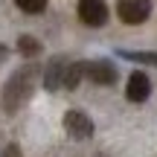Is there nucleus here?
Masks as SVG:
<instances>
[{"mask_svg": "<svg viewBox=\"0 0 157 157\" xmlns=\"http://www.w3.org/2000/svg\"><path fill=\"white\" fill-rule=\"evenodd\" d=\"M35 84H38V64H32V58H29V64H23L17 73H12L9 82H6V87H3L6 113H15L21 105H26L29 96L35 93Z\"/></svg>", "mask_w": 157, "mask_h": 157, "instance_id": "nucleus-1", "label": "nucleus"}, {"mask_svg": "<svg viewBox=\"0 0 157 157\" xmlns=\"http://www.w3.org/2000/svg\"><path fill=\"white\" fill-rule=\"evenodd\" d=\"M82 76L99 87H111V84H117L119 73L113 67V61H108V58H90V61H82Z\"/></svg>", "mask_w": 157, "mask_h": 157, "instance_id": "nucleus-2", "label": "nucleus"}, {"mask_svg": "<svg viewBox=\"0 0 157 157\" xmlns=\"http://www.w3.org/2000/svg\"><path fill=\"white\" fill-rule=\"evenodd\" d=\"M117 15L122 23L137 26V23H146L151 15V0H119L117 3Z\"/></svg>", "mask_w": 157, "mask_h": 157, "instance_id": "nucleus-3", "label": "nucleus"}, {"mask_svg": "<svg viewBox=\"0 0 157 157\" xmlns=\"http://www.w3.org/2000/svg\"><path fill=\"white\" fill-rule=\"evenodd\" d=\"M111 9H108L105 0H78V21L84 26H105Z\"/></svg>", "mask_w": 157, "mask_h": 157, "instance_id": "nucleus-4", "label": "nucleus"}, {"mask_svg": "<svg viewBox=\"0 0 157 157\" xmlns=\"http://www.w3.org/2000/svg\"><path fill=\"white\" fill-rule=\"evenodd\" d=\"M61 125H64V131H67L73 140H90V137H93V119H90L87 113H82V111H67L64 119H61Z\"/></svg>", "mask_w": 157, "mask_h": 157, "instance_id": "nucleus-5", "label": "nucleus"}, {"mask_svg": "<svg viewBox=\"0 0 157 157\" xmlns=\"http://www.w3.org/2000/svg\"><path fill=\"white\" fill-rule=\"evenodd\" d=\"M64 67H67V58H64V56H56V58H50V61H47V67L41 70V84H44V90H50V93L61 90Z\"/></svg>", "mask_w": 157, "mask_h": 157, "instance_id": "nucleus-6", "label": "nucleus"}, {"mask_svg": "<svg viewBox=\"0 0 157 157\" xmlns=\"http://www.w3.org/2000/svg\"><path fill=\"white\" fill-rule=\"evenodd\" d=\"M148 96H151V78L143 70H134L128 76V84H125V99L128 102H146Z\"/></svg>", "mask_w": 157, "mask_h": 157, "instance_id": "nucleus-7", "label": "nucleus"}, {"mask_svg": "<svg viewBox=\"0 0 157 157\" xmlns=\"http://www.w3.org/2000/svg\"><path fill=\"white\" fill-rule=\"evenodd\" d=\"M119 58H128V61L137 64H148V67H157V50H117Z\"/></svg>", "mask_w": 157, "mask_h": 157, "instance_id": "nucleus-8", "label": "nucleus"}, {"mask_svg": "<svg viewBox=\"0 0 157 157\" xmlns=\"http://www.w3.org/2000/svg\"><path fill=\"white\" fill-rule=\"evenodd\" d=\"M82 61H67V67H64V78H61V87L64 90H76L78 84H82Z\"/></svg>", "mask_w": 157, "mask_h": 157, "instance_id": "nucleus-9", "label": "nucleus"}, {"mask_svg": "<svg viewBox=\"0 0 157 157\" xmlns=\"http://www.w3.org/2000/svg\"><path fill=\"white\" fill-rule=\"evenodd\" d=\"M17 52H21L23 58H38L41 52H44V47H41V41L32 38V35H21V38H17Z\"/></svg>", "mask_w": 157, "mask_h": 157, "instance_id": "nucleus-10", "label": "nucleus"}, {"mask_svg": "<svg viewBox=\"0 0 157 157\" xmlns=\"http://www.w3.org/2000/svg\"><path fill=\"white\" fill-rule=\"evenodd\" d=\"M15 6L26 15H41L47 9V0H15Z\"/></svg>", "mask_w": 157, "mask_h": 157, "instance_id": "nucleus-11", "label": "nucleus"}, {"mask_svg": "<svg viewBox=\"0 0 157 157\" xmlns=\"http://www.w3.org/2000/svg\"><path fill=\"white\" fill-rule=\"evenodd\" d=\"M0 157H23V151H21V146H17V143H9V146L3 148V154Z\"/></svg>", "mask_w": 157, "mask_h": 157, "instance_id": "nucleus-12", "label": "nucleus"}, {"mask_svg": "<svg viewBox=\"0 0 157 157\" xmlns=\"http://www.w3.org/2000/svg\"><path fill=\"white\" fill-rule=\"evenodd\" d=\"M6 52H9V50H6V47H0V61L6 58Z\"/></svg>", "mask_w": 157, "mask_h": 157, "instance_id": "nucleus-13", "label": "nucleus"}]
</instances>
